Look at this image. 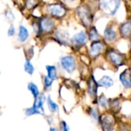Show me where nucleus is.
<instances>
[{"label":"nucleus","instance_id":"27","mask_svg":"<svg viewBox=\"0 0 131 131\" xmlns=\"http://www.w3.org/2000/svg\"><path fill=\"white\" fill-rule=\"evenodd\" d=\"M89 114H90V116H91L92 118H94V120H100V117H99V116H98L97 111L95 109H94L93 107H91V108L89 109Z\"/></svg>","mask_w":131,"mask_h":131},{"label":"nucleus","instance_id":"6","mask_svg":"<svg viewBox=\"0 0 131 131\" xmlns=\"http://www.w3.org/2000/svg\"><path fill=\"white\" fill-rule=\"evenodd\" d=\"M60 64L62 68L68 74H72L76 69V60L72 55H65L60 58Z\"/></svg>","mask_w":131,"mask_h":131},{"label":"nucleus","instance_id":"26","mask_svg":"<svg viewBox=\"0 0 131 131\" xmlns=\"http://www.w3.org/2000/svg\"><path fill=\"white\" fill-rule=\"evenodd\" d=\"M5 18L9 21V22H12L15 21V15L14 14L12 13V12L10 10V9H8L5 12Z\"/></svg>","mask_w":131,"mask_h":131},{"label":"nucleus","instance_id":"9","mask_svg":"<svg viewBox=\"0 0 131 131\" xmlns=\"http://www.w3.org/2000/svg\"><path fill=\"white\" fill-rule=\"evenodd\" d=\"M54 38L58 43L64 45H68L69 41L71 42L69 33L68 32V31L63 29H59L55 31L54 34Z\"/></svg>","mask_w":131,"mask_h":131},{"label":"nucleus","instance_id":"5","mask_svg":"<svg viewBox=\"0 0 131 131\" xmlns=\"http://www.w3.org/2000/svg\"><path fill=\"white\" fill-rule=\"evenodd\" d=\"M46 9L48 13L55 18H61L66 15L65 8L63 5L58 2L49 4L48 5H47Z\"/></svg>","mask_w":131,"mask_h":131},{"label":"nucleus","instance_id":"18","mask_svg":"<svg viewBox=\"0 0 131 131\" xmlns=\"http://www.w3.org/2000/svg\"><path fill=\"white\" fill-rule=\"evenodd\" d=\"M46 71L48 76L53 81L58 79V73H57V68L54 65H47L46 66Z\"/></svg>","mask_w":131,"mask_h":131},{"label":"nucleus","instance_id":"2","mask_svg":"<svg viewBox=\"0 0 131 131\" xmlns=\"http://www.w3.org/2000/svg\"><path fill=\"white\" fill-rule=\"evenodd\" d=\"M121 2L119 0L100 1L99 6L101 11L108 15H114L121 6Z\"/></svg>","mask_w":131,"mask_h":131},{"label":"nucleus","instance_id":"17","mask_svg":"<svg viewBox=\"0 0 131 131\" xmlns=\"http://www.w3.org/2000/svg\"><path fill=\"white\" fill-rule=\"evenodd\" d=\"M114 81L113 78L107 75H104L98 81L99 87H103L105 88H109L112 87L114 85Z\"/></svg>","mask_w":131,"mask_h":131},{"label":"nucleus","instance_id":"13","mask_svg":"<svg viewBox=\"0 0 131 131\" xmlns=\"http://www.w3.org/2000/svg\"><path fill=\"white\" fill-rule=\"evenodd\" d=\"M120 34L124 38H130L131 37V20L123 22L119 28Z\"/></svg>","mask_w":131,"mask_h":131},{"label":"nucleus","instance_id":"19","mask_svg":"<svg viewBox=\"0 0 131 131\" xmlns=\"http://www.w3.org/2000/svg\"><path fill=\"white\" fill-rule=\"evenodd\" d=\"M88 38L92 41H97L100 39V35L97 30V28L94 26H92L90 28V31L88 32Z\"/></svg>","mask_w":131,"mask_h":131},{"label":"nucleus","instance_id":"31","mask_svg":"<svg viewBox=\"0 0 131 131\" xmlns=\"http://www.w3.org/2000/svg\"><path fill=\"white\" fill-rule=\"evenodd\" d=\"M49 131H58V130L56 129V128H54V127H51L49 129Z\"/></svg>","mask_w":131,"mask_h":131},{"label":"nucleus","instance_id":"11","mask_svg":"<svg viewBox=\"0 0 131 131\" xmlns=\"http://www.w3.org/2000/svg\"><path fill=\"white\" fill-rule=\"evenodd\" d=\"M120 81L124 88L129 89L131 88V72L129 69L124 70L120 74Z\"/></svg>","mask_w":131,"mask_h":131},{"label":"nucleus","instance_id":"15","mask_svg":"<svg viewBox=\"0 0 131 131\" xmlns=\"http://www.w3.org/2000/svg\"><path fill=\"white\" fill-rule=\"evenodd\" d=\"M47 101V98L45 94H40L38 97L35 98L34 104L32 105L33 107H35L36 110L39 111L40 112L42 113V114H45V109H44V103Z\"/></svg>","mask_w":131,"mask_h":131},{"label":"nucleus","instance_id":"21","mask_svg":"<svg viewBox=\"0 0 131 131\" xmlns=\"http://www.w3.org/2000/svg\"><path fill=\"white\" fill-rule=\"evenodd\" d=\"M24 70L27 74H28L30 75L33 74V73L35 71V68H34L33 64H31L30 58H25V61L24 64Z\"/></svg>","mask_w":131,"mask_h":131},{"label":"nucleus","instance_id":"14","mask_svg":"<svg viewBox=\"0 0 131 131\" xmlns=\"http://www.w3.org/2000/svg\"><path fill=\"white\" fill-rule=\"evenodd\" d=\"M117 36V31L111 25H107L104 31V38L107 42H113Z\"/></svg>","mask_w":131,"mask_h":131},{"label":"nucleus","instance_id":"28","mask_svg":"<svg viewBox=\"0 0 131 131\" xmlns=\"http://www.w3.org/2000/svg\"><path fill=\"white\" fill-rule=\"evenodd\" d=\"M25 7L28 9H31L33 8H35L36 6V5L38 4V2L35 1H26L25 2Z\"/></svg>","mask_w":131,"mask_h":131},{"label":"nucleus","instance_id":"22","mask_svg":"<svg viewBox=\"0 0 131 131\" xmlns=\"http://www.w3.org/2000/svg\"><path fill=\"white\" fill-rule=\"evenodd\" d=\"M28 90L31 93V94L33 95V97L35 98H36L37 97H38L40 95L39 93V90L38 88L37 87V85L35 84H34L33 82H30L28 84Z\"/></svg>","mask_w":131,"mask_h":131},{"label":"nucleus","instance_id":"23","mask_svg":"<svg viewBox=\"0 0 131 131\" xmlns=\"http://www.w3.org/2000/svg\"><path fill=\"white\" fill-rule=\"evenodd\" d=\"M53 80H51L48 75H44L43 76V83H44V87H45V90H48L51 88L52 83H53Z\"/></svg>","mask_w":131,"mask_h":131},{"label":"nucleus","instance_id":"12","mask_svg":"<svg viewBox=\"0 0 131 131\" xmlns=\"http://www.w3.org/2000/svg\"><path fill=\"white\" fill-rule=\"evenodd\" d=\"M88 85V94H90V96L92 98H94V99L96 98L99 84H98V82L96 81V80L94 79L93 75H91V78H89Z\"/></svg>","mask_w":131,"mask_h":131},{"label":"nucleus","instance_id":"32","mask_svg":"<svg viewBox=\"0 0 131 131\" xmlns=\"http://www.w3.org/2000/svg\"><path fill=\"white\" fill-rule=\"evenodd\" d=\"M130 56H131V48H130Z\"/></svg>","mask_w":131,"mask_h":131},{"label":"nucleus","instance_id":"4","mask_svg":"<svg viewBox=\"0 0 131 131\" xmlns=\"http://www.w3.org/2000/svg\"><path fill=\"white\" fill-rule=\"evenodd\" d=\"M40 32L43 34L51 33L55 28V21L54 20L48 16H43L39 19L38 21Z\"/></svg>","mask_w":131,"mask_h":131},{"label":"nucleus","instance_id":"30","mask_svg":"<svg viewBox=\"0 0 131 131\" xmlns=\"http://www.w3.org/2000/svg\"><path fill=\"white\" fill-rule=\"evenodd\" d=\"M15 34V28L14 25H13L12 24H11L10 26H9V28H8V29L7 35H8V36L12 37V36H13Z\"/></svg>","mask_w":131,"mask_h":131},{"label":"nucleus","instance_id":"8","mask_svg":"<svg viewBox=\"0 0 131 131\" xmlns=\"http://www.w3.org/2000/svg\"><path fill=\"white\" fill-rule=\"evenodd\" d=\"M105 46L104 42L101 41H94L91 45V49L89 51V55L91 58H96L100 56L104 51Z\"/></svg>","mask_w":131,"mask_h":131},{"label":"nucleus","instance_id":"24","mask_svg":"<svg viewBox=\"0 0 131 131\" xmlns=\"http://www.w3.org/2000/svg\"><path fill=\"white\" fill-rule=\"evenodd\" d=\"M97 103L99 104V106H101L103 108H107V107L108 106L109 103H108V100L106 98V97L102 94L97 100Z\"/></svg>","mask_w":131,"mask_h":131},{"label":"nucleus","instance_id":"16","mask_svg":"<svg viewBox=\"0 0 131 131\" xmlns=\"http://www.w3.org/2000/svg\"><path fill=\"white\" fill-rule=\"evenodd\" d=\"M29 37V32L26 27L24 25H20L18 28V41L21 43L25 42Z\"/></svg>","mask_w":131,"mask_h":131},{"label":"nucleus","instance_id":"29","mask_svg":"<svg viewBox=\"0 0 131 131\" xmlns=\"http://www.w3.org/2000/svg\"><path fill=\"white\" fill-rule=\"evenodd\" d=\"M60 130L61 131H69V127L64 121L60 122Z\"/></svg>","mask_w":131,"mask_h":131},{"label":"nucleus","instance_id":"10","mask_svg":"<svg viewBox=\"0 0 131 131\" xmlns=\"http://www.w3.org/2000/svg\"><path fill=\"white\" fill-rule=\"evenodd\" d=\"M100 122L104 131H114V121L112 116L105 114L100 118Z\"/></svg>","mask_w":131,"mask_h":131},{"label":"nucleus","instance_id":"25","mask_svg":"<svg viewBox=\"0 0 131 131\" xmlns=\"http://www.w3.org/2000/svg\"><path fill=\"white\" fill-rule=\"evenodd\" d=\"M25 114L26 116L28 117H30V116H32V115H35V114H42L41 112H40L39 111L36 110L35 107H28L27 109H25Z\"/></svg>","mask_w":131,"mask_h":131},{"label":"nucleus","instance_id":"20","mask_svg":"<svg viewBox=\"0 0 131 131\" xmlns=\"http://www.w3.org/2000/svg\"><path fill=\"white\" fill-rule=\"evenodd\" d=\"M47 104H48V107L50 111V112L51 113H56L59 111V107L58 105L51 98L50 96H48L47 97Z\"/></svg>","mask_w":131,"mask_h":131},{"label":"nucleus","instance_id":"1","mask_svg":"<svg viewBox=\"0 0 131 131\" xmlns=\"http://www.w3.org/2000/svg\"><path fill=\"white\" fill-rule=\"evenodd\" d=\"M76 12L78 15V18L81 20V22L83 24L84 27L86 28L92 27L91 25L93 22V15L89 6L85 5H79Z\"/></svg>","mask_w":131,"mask_h":131},{"label":"nucleus","instance_id":"3","mask_svg":"<svg viewBox=\"0 0 131 131\" xmlns=\"http://www.w3.org/2000/svg\"><path fill=\"white\" fill-rule=\"evenodd\" d=\"M106 55L109 61L115 67H121L124 65L125 63L124 54L116 49L110 48L109 50L107 51Z\"/></svg>","mask_w":131,"mask_h":131},{"label":"nucleus","instance_id":"7","mask_svg":"<svg viewBox=\"0 0 131 131\" xmlns=\"http://www.w3.org/2000/svg\"><path fill=\"white\" fill-rule=\"evenodd\" d=\"M88 38V35L86 34L85 31H81L80 32L76 33L71 38V44L74 48L79 49L82 46L87 44Z\"/></svg>","mask_w":131,"mask_h":131}]
</instances>
